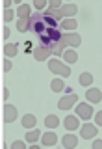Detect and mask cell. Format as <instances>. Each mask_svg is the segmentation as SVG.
Returning a JSON list of instances; mask_svg holds the SVG:
<instances>
[{"instance_id":"cell-1","label":"cell","mask_w":102,"mask_h":149,"mask_svg":"<svg viewBox=\"0 0 102 149\" xmlns=\"http://www.w3.org/2000/svg\"><path fill=\"white\" fill-rule=\"evenodd\" d=\"M48 67H50V71H54V73L61 74V77H69V74H71V69H69L67 65L59 63L58 60H50V62H48Z\"/></svg>"},{"instance_id":"cell-2","label":"cell","mask_w":102,"mask_h":149,"mask_svg":"<svg viewBox=\"0 0 102 149\" xmlns=\"http://www.w3.org/2000/svg\"><path fill=\"white\" fill-rule=\"evenodd\" d=\"M78 102V97H76V93H69L67 97H63L61 101H59V108H63V110H69L72 104H76Z\"/></svg>"},{"instance_id":"cell-3","label":"cell","mask_w":102,"mask_h":149,"mask_svg":"<svg viewBox=\"0 0 102 149\" xmlns=\"http://www.w3.org/2000/svg\"><path fill=\"white\" fill-rule=\"evenodd\" d=\"M15 118H17L15 106H13V104H6V106H4V121H6V123H11V121H15Z\"/></svg>"},{"instance_id":"cell-4","label":"cell","mask_w":102,"mask_h":149,"mask_svg":"<svg viewBox=\"0 0 102 149\" xmlns=\"http://www.w3.org/2000/svg\"><path fill=\"white\" fill-rule=\"evenodd\" d=\"M76 114L80 116L82 119H89L91 116H93V108L89 104H78L76 106Z\"/></svg>"},{"instance_id":"cell-5","label":"cell","mask_w":102,"mask_h":149,"mask_svg":"<svg viewBox=\"0 0 102 149\" xmlns=\"http://www.w3.org/2000/svg\"><path fill=\"white\" fill-rule=\"evenodd\" d=\"M95 134H96V127H95V125H89V123H85V125L82 127V136L85 138V140H87V138H93Z\"/></svg>"},{"instance_id":"cell-6","label":"cell","mask_w":102,"mask_h":149,"mask_svg":"<svg viewBox=\"0 0 102 149\" xmlns=\"http://www.w3.org/2000/svg\"><path fill=\"white\" fill-rule=\"evenodd\" d=\"M50 52H52V49H46V47H41V49H37L35 52H34V56L37 60H45V58H48L50 56Z\"/></svg>"},{"instance_id":"cell-7","label":"cell","mask_w":102,"mask_h":149,"mask_svg":"<svg viewBox=\"0 0 102 149\" xmlns=\"http://www.w3.org/2000/svg\"><path fill=\"white\" fill-rule=\"evenodd\" d=\"M78 125H80V121H78L76 118H72V116L65 118V127H67L69 130H74V129H78Z\"/></svg>"},{"instance_id":"cell-8","label":"cell","mask_w":102,"mask_h":149,"mask_svg":"<svg viewBox=\"0 0 102 149\" xmlns=\"http://www.w3.org/2000/svg\"><path fill=\"white\" fill-rule=\"evenodd\" d=\"M63 39H65V43H69V45H72V47H78V45H80V36H78V34L65 36Z\"/></svg>"},{"instance_id":"cell-9","label":"cell","mask_w":102,"mask_h":149,"mask_svg":"<svg viewBox=\"0 0 102 149\" xmlns=\"http://www.w3.org/2000/svg\"><path fill=\"white\" fill-rule=\"evenodd\" d=\"M76 143H78V140L74 134H67V136L63 138V146L65 147H76Z\"/></svg>"},{"instance_id":"cell-10","label":"cell","mask_w":102,"mask_h":149,"mask_svg":"<svg viewBox=\"0 0 102 149\" xmlns=\"http://www.w3.org/2000/svg\"><path fill=\"white\" fill-rule=\"evenodd\" d=\"M17 15L21 19H28V15H30V6L28 4H22V6L17 8Z\"/></svg>"},{"instance_id":"cell-11","label":"cell","mask_w":102,"mask_h":149,"mask_svg":"<svg viewBox=\"0 0 102 149\" xmlns=\"http://www.w3.org/2000/svg\"><path fill=\"white\" fill-rule=\"evenodd\" d=\"M56 140H58V136H56L54 132H46V134H43V143H45V146H54Z\"/></svg>"},{"instance_id":"cell-12","label":"cell","mask_w":102,"mask_h":149,"mask_svg":"<svg viewBox=\"0 0 102 149\" xmlns=\"http://www.w3.org/2000/svg\"><path fill=\"white\" fill-rule=\"evenodd\" d=\"M45 125L46 127H50V129H54V127H58L59 125V119H58V116H46V119H45Z\"/></svg>"},{"instance_id":"cell-13","label":"cell","mask_w":102,"mask_h":149,"mask_svg":"<svg viewBox=\"0 0 102 149\" xmlns=\"http://www.w3.org/2000/svg\"><path fill=\"white\" fill-rule=\"evenodd\" d=\"M87 99L91 102H99L100 101V90H87Z\"/></svg>"},{"instance_id":"cell-14","label":"cell","mask_w":102,"mask_h":149,"mask_svg":"<svg viewBox=\"0 0 102 149\" xmlns=\"http://www.w3.org/2000/svg\"><path fill=\"white\" fill-rule=\"evenodd\" d=\"M63 58H65L67 63H74L78 60V54L74 52V50H67V52H63Z\"/></svg>"},{"instance_id":"cell-15","label":"cell","mask_w":102,"mask_h":149,"mask_svg":"<svg viewBox=\"0 0 102 149\" xmlns=\"http://www.w3.org/2000/svg\"><path fill=\"white\" fill-rule=\"evenodd\" d=\"M22 125H24L26 129H32V127L35 125V118H34L32 114H26L24 118H22Z\"/></svg>"},{"instance_id":"cell-16","label":"cell","mask_w":102,"mask_h":149,"mask_svg":"<svg viewBox=\"0 0 102 149\" xmlns=\"http://www.w3.org/2000/svg\"><path fill=\"white\" fill-rule=\"evenodd\" d=\"M76 13V6L74 4H67V6L61 8V15H74Z\"/></svg>"},{"instance_id":"cell-17","label":"cell","mask_w":102,"mask_h":149,"mask_svg":"<svg viewBox=\"0 0 102 149\" xmlns=\"http://www.w3.org/2000/svg\"><path fill=\"white\" fill-rule=\"evenodd\" d=\"M50 88L58 93V91H61V90H65V84H63V80H59V78H56V80H52V84H50Z\"/></svg>"},{"instance_id":"cell-18","label":"cell","mask_w":102,"mask_h":149,"mask_svg":"<svg viewBox=\"0 0 102 149\" xmlns=\"http://www.w3.org/2000/svg\"><path fill=\"white\" fill-rule=\"evenodd\" d=\"M91 82H93V74H89V73H82V77H80V84H82V86H89Z\"/></svg>"},{"instance_id":"cell-19","label":"cell","mask_w":102,"mask_h":149,"mask_svg":"<svg viewBox=\"0 0 102 149\" xmlns=\"http://www.w3.org/2000/svg\"><path fill=\"white\" fill-rule=\"evenodd\" d=\"M61 26L65 30H76V21H74V19H67V21L61 22Z\"/></svg>"},{"instance_id":"cell-20","label":"cell","mask_w":102,"mask_h":149,"mask_svg":"<svg viewBox=\"0 0 102 149\" xmlns=\"http://www.w3.org/2000/svg\"><path fill=\"white\" fill-rule=\"evenodd\" d=\"M39 130H28V132H26V140H28V142H35V140L37 138H39Z\"/></svg>"},{"instance_id":"cell-21","label":"cell","mask_w":102,"mask_h":149,"mask_svg":"<svg viewBox=\"0 0 102 149\" xmlns=\"http://www.w3.org/2000/svg\"><path fill=\"white\" fill-rule=\"evenodd\" d=\"M4 52H6V56H15L17 54V45H6L4 47Z\"/></svg>"},{"instance_id":"cell-22","label":"cell","mask_w":102,"mask_h":149,"mask_svg":"<svg viewBox=\"0 0 102 149\" xmlns=\"http://www.w3.org/2000/svg\"><path fill=\"white\" fill-rule=\"evenodd\" d=\"M11 19H13V11H9V9H8V11L4 13V21H11Z\"/></svg>"},{"instance_id":"cell-23","label":"cell","mask_w":102,"mask_h":149,"mask_svg":"<svg viewBox=\"0 0 102 149\" xmlns=\"http://www.w3.org/2000/svg\"><path fill=\"white\" fill-rule=\"evenodd\" d=\"M13 149H24V142H13Z\"/></svg>"},{"instance_id":"cell-24","label":"cell","mask_w":102,"mask_h":149,"mask_svg":"<svg viewBox=\"0 0 102 149\" xmlns=\"http://www.w3.org/2000/svg\"><path fill=\"white\" fill-rule=\"evenodd\" d=\"M93 147H95V149H102V140H95V142H93Z\"/></svg>"},{"instance_id":"cell-25","label":"cell","mask_w":102,"mask_h":149,"mask_svg":"<svg viewBox=\"0 0 102 149\" xmlns=\"http://www.w3.org/2000/svg\"><path fill=\"white\" fill-rule=\"evenodd\" d=\"M45 6H46L45 0H37V2H35V8H39V9H41V8H45Z\"/></svg>"},{"instance_id":"cell-26","label":"cell","mask_w":102,"mask_h":149,"mask_svg":"<svg viewBox=\"0 0 102 149\" xmlns=\"http://www.w3.org/2000/svg\"><path fill=\"white\" fill-rule=\"evenodd\" d=\"M95 118H96V125H102V112H99Z\"/></svg>"},{"instance_id":"cell-27","label":"cell","mask_w":102,"mask_h":149,"mask_svg":"<svg viewBox=\"0 0 102 149\" xmlns=\"http://www.w3.org/2000/svg\"><path fill=\"white\" fill-rule=\"evenodd\" d=\"M24 45H26V54H28V52H32V43H30V41H26Z\"/></svg>"},{"instance_id":"cell-28","label":"cell","mask_w":102,"mask_h":149,"mask_svg":"<svg viewBox=\"0 0 102 149\" xmlns=\"http://www.w3.org/2000/svg\"><path fill=\"white\" fill-rule=\"evenodd\" d=\"M9 67H11V63H9V62H4V71H9Z\"/></svg>"},{"instance_id":"cell-29","label":"cell","mask_w":102,"mask_h":149,"mask_svg":"<svg viewBox=\"0 0 102 149\" xmlns=\"http://www.w3.org/2000/svg\"><path fill=\"white\" fill-rule=\"evenodd\" d=\"M54 8H59V0H54V2H52V9Z\"/></svg>"},{"instance_id":"cell-30","label":"cell","mask_w":102,"mask_h":149,"mask_svg":"<svg viewBox=\"0 0 102 149\" xmlns=\"http://www.w3.org/2000/svg\"><path fill=\"white\" fill-rule=\"evenodd\" d=\"M2 36H4V37H8V36H9V30H8V28H4V32H2Z\"/></svg>"}]
</instances>
